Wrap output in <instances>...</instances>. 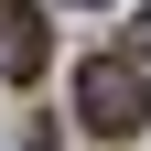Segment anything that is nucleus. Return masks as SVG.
I'll use <instances>...</instances> for the list:
<instances>
[{
    "mask_svg": "<svg viewBox=\"0 0 151 151\" xmlns=\"http://www.w3.org/2000/svg\"><path fill=\"white\" fill-rule=\"evenodd\" d=\"M76 11H97V0H76Z\"/></svg>",
    "mask_w": 151,
    "mask_h": 151,
    "instance_id": "nucleus-4",
    "label": "nucleus"
},
{
    "mask_svg": "<svg viewBox=\"0 0 151 151\" xmlns=\"http://www.w3.org/2000/svg\"><path fill=\"white\" fill-rule=\"evenodd\" d=\"M129 43H140V54H151V11H140V22H129Z\"/></svg>",
    "mask_w": 151,
    "mask_h": 151,
    "instance_id": "nucleus-3",
    "label": "nucleus"
},
{
    "mask_svg": "<svg viewBox=\"0 0 151 151\" xmlns=\"http://www.w3.org/2000/svg\"><path fill=\"white\" fill-rule=\"evenodd\" d=\"M76 119H86V129H108V140H119V129H140V119H151L140 65H129V54H97V65L76 76Z\"/></svg>",
    "mask_w": 151,
    "mask_h": 151,
    "instance_id": "nucleus-1",
    "label": "nucleus"
},
{
    "mask_svg": "<svg viewBox=\"0 0 151 151\" xmlns=\"http://www.w3.org/2000/svg\"><path fill=\"white\" fill-rule=\"evenodd\" d=\"M0 76H43V22L22 0H0Z\"/></svg>",
    "mask_w": 151,
    "mask_h": 151,
    "instance_id": "nucleus-2",
    "label": "nucleus"
}]
</instances>
